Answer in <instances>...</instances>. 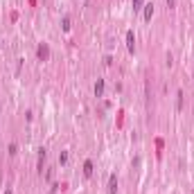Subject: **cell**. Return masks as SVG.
<instances>
[{
	"label": "cell",
	"mask_w": 194,
	"mask_h": 194,
	"mask_svg": "<svg viewBox=\"0 0 194 194\" xmlns=\"http://www.w3.org/2000/svg\"><path fill=\"white\" fill-rule=\"evenodd\" d=\"M127 48H129V52H133V50H135V38H133V32H127Z\"/></svg>",
	"instance_id": "2"
},
{
	"label": "cell",
	"mask_w": 194,
	"mask_h": 194,
	"mask_svg": "<svg viewBox=\"0 0 194 194\" xmlns=\"http://www.w3.org/2000/svg\"><path fill=\"white\" fill-rule=\"evenodd\" d=\"M84 174H86V176L93 174V163H90V160H86V165H84Z\"/></svg>",
	"instance_id": "6"
},
{
	"label": "cell",
	"mask_w": 194,
	"mask_h": 194,
	"mask_svg": "<svg viewBox=\"0 0 194 194\" xmlns=\"http://www.w3.org/2000/svg\"><path fill=\"white\" fill-rule=\"evenodd\" d=\"M5 194H11V190H7V192H5Z\"/></svg>",
	"instance_id": "9"
},
{
	"label": "cell",
	"mask_w": 194,
	"mask_h": 194,
	"mask_svg": "<svg viewBox=\"0 0 194 194\" xmlns=\"http://www.w3.org/2000/svg\"><path fill=\"white\" fill-rule=\"evenodd\" d=\"M142 7V0H133V11H138Z\"/></svg>",
	"instance_id": "7"
},
{
	"label": "cell",
	"mask_w": 194,
	"mask_h": 194,
	"mask_svg": "<svg viewBox=\"0 0 194 194\" xmlns=\"http://www.w3.org/2000/svg\"><path fill=\"white\" fill-rule=\"evenodd\" d=\"M102 93H104V79H97V84H95V95L102 97Z\"/></svg>",
	"instance_id": "3"
},
{
	"label": "cell",
	"mask_w": 194,
	"mask_h": 194,
	"mask_svg": "<svg viewBox=\"0 0 194 194\" xmlns=\"http://www.w3.org/2000/svg\"><path fill=\"white\" fill-rule=\"evenodd\" d=\"M63 30H70V18H63Z\"/></svg>",
	"instance_id": "8"
},
{
	"label": "cell",
	"mask_w": 194,
	"mask_h": 194,
	"mask_svg": "<svg viewBox=\"0 0 194 194\" xmlns=\"http://www.w3.org/2000/svg\"><path fill=\"white\" fill-rule=\"evenodd\" d=\"M151 14H153V5L149 2V5H145V20H149Z\"/></svg>",
	"instance_id": "5"
},
{
	"label": "cell",
	"mask_w": 194,
	"mask_h": 194,
	"mask_svg": "<svg viewBox=\"0 0 194 194\" xmlns=\"http://www.w3.org/2000/svg\"><path fill=\"white\" fill-rule=\"evenodd\" d=\"M117 192V178L115 174H111V178H108V194H115Z\"/></svg>",
	"instance_id": "1"
},
{
	"label": "cell",
	"mask_w": 194,
	"mask_h": 194,
	"mask_svg": "<svg viewBox=\"0 0 194 194\" xmlns=\"http://www.w3.org/2000/svg\"><path fill=\"white\" fill-rule=\"evenodd\" d=\"M48 54H50L48 45H38V56H41V59H48Z\"/></svg>",
	"instance_id": "4"
}]
</instances>
